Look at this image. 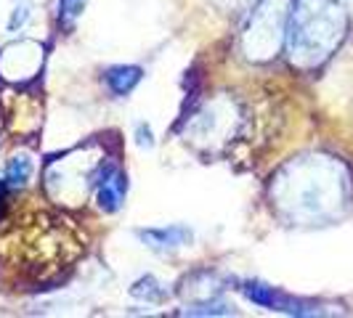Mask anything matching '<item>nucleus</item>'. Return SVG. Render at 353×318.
<instances>
[{
    "mask_svg": "<svg viewBox=\"0 0 353 318\" xmlns=\"http://www.w3.org/2000/svg\"><path fill=\"white\" fill-rule=\"evenodd\" d=\"M290 0H263L242 35V51L250 61H268L274 59L282 43L287 40V21H290Z\"/></svg>",
    "mask_w": 353,
    "mask_h": 318,
    "instance_id": "obj_3",
    "label": "nucleus"
},
{
    "mask_svg": "<svg viewBox=\"0 0 353 318\" xmlns=\"http://www.w3.org/2000/svg\"><path fill=\"white\" fill-rule=\"evenodd\" d=\"M130 295H133L136 300H146V302L165 300V289H162V284H159L154 276H141L139 282L130 286Z\"/></svg>",
    "mask_w": 353,
    "mask_h": 318,
    "instance_id": "obj_9",
    "label": "nucleus"
},
{
    "mask_svg": "<svg viewBox=\"0 0 353 318\" xmlns=\"http://www.w3.org/2000/svg\"><path fill=\"white\" fill-rule=\"evenodd\" d=\"M136 143H139V149H154V130L146 123L136 125Z\"/></svg>",
    "mask_w": 353,
    "mask_h": 318,
    "instance_id": "obj_12",
    "label": "nucleus"
},
{
    "mask_svg": "<svg viewBox=\"0 0 353 318\" xmlns=\"http://www.w3.org/2000/svg\"><path fill=\"white\" fill-rule=\"evenodd\" d=\"M271 196L298 226H327L348 210L353 178L348 167L327 154H308L290 162L276 176Z\"/></svg>",
    "mask_w": 353,
    "mask_h": 318,
    "instance_id": "obj_1",
    "label": "nucleus"
},
{
    "mask_svg": "<svg viewBox=\"0 0 353 318\" xmlns=\"http://www.w3.org/2000/svg\"><path fill=\"white\" fill-rule=\"evenodd\" d=\"M30 19H32V3H30V0L17 3V6L11 8V17H8V32L24 30V27L30 24Z\"/></svg>",
    "mask_w": 353,
    "mask_h": 318,
    "instance_id": "obj_10",
    "label": "nucleus"
},
{
    "mask_svg": "<svg viewBox=\"0 0 353 318\" xmlns=\"http://www.w3.org/2000/svg\"><path fill=\"white\" fill-rule=\"evenodd\" d=\"M85 11V0H59V21L64 27H72Z\"/></svg>",
    "mask_w": 353,
    "mask_h": 318,
    "instance_id": "obj_11",
    "label": "nucleus"
},
{
    "mask_svg": "<svg viewBox=\"0 0 353 318\" xmlns=\"http://www.w3.org/2000/svg\"><path fill=\"white\" fill-rule=\"evenodd\" d=\"M226 6H231V8H239V6H245V3H250V0H223Z\"/></svg>",
    "mask_w": 353,
    "mask_h": 318,
    "instance_id": "obj_14",
    "label": "nucleus"
},
{
    "mask_svg": "<svg viewBox=\"0 0 353 318\" xmlns=\"http://www.w3.org/2000/svg\"><path fill=\"white\" fill-rule=\"evenodd\" d=\"M348 35L343 0H292L287 21V53L301 70H316Z\"/></svg>",
    "mask_w": 353,
    "mask_h": 318,
    "instance_id": "obj_2",
    "label": "nucleus"
},
{
    "mask_svg": "<svg viewBox=\"0 0 353 318\" xmlns=\"http://www.w3.org/2000/svg\"><path fill=\"white\" fill-rule=\"evenodd\" d=\"M40 64H43V48L32 40L11 43L0 53V72L11 83H24V80L35 77Z\"/></svg>",
    "mask_w": 353,
    "mask_h": 318,
    "instance_id": "obj_4",
    "label": "nucleus"
},
{
    "mask_svg": "<svg viewBox=\"0 0 353 318\" xmlns=\"http://www.w3.org/2000/svg\"><path fill=\"white\" fill-rule=\"evenodd\" d=\"M32 178H35V159L30 154H14L3 167V180L8 183L11 191H21Z\"/></svg>",
    "mask_w": 353,
    "mask_h": 318,
    "instance_id": "obj_8",
    "label": "nucleus"
},
{
    "mask_svg": "<svg viewBox=\"0 0 353 318\" xmlns=\"http://www.w3.org/2000/svg\"><path fill=\"white\" fill-rule=\"evenodd\" d=\"M8 194H11V189H8V183L0 178V220H3V215H6V207H8Z\"/></svg>",
    "mask_w": 353,
    "mask_h": 318,
    "instance_id": "obj_13",
    "label": "nucleus"
},
{
    "mask_svg": "<svg viewBox=\"0 0 353 318\" xmlns=\"http://www.w3.org/2000/svg\"><path fill=\"white\" fill-rule=\"evenodd\" d=\"M96 207L106 215H114L125 207V196H128V173L106 165L101 167V173L96 178Z\"/></svg>",
    "mask_w": 353,
    "mask_h": 318,
    "instance_id": "obj_5",
    "label": "nucleus"
},
{
    "mask_svg": "<svg viewBox=\"0 0 353 318\" xmlns=\"http://www.w3.org/2000/svg\"><path fill=\"white\" fill-rule=\"evenodd\" d=\"M136 236L143 242V247L154 249V252H176L181 247H189L194 242V231L183 223H173V226H162V229H139Z\"/></svg>",
    "mask_w": 353,
    "mask_h": 318,
    "instance_id": "obj_6",
    "label": "nucleus"
},
{
    "mask_svg": "<svg viewBox=\"0 0 353 318\" xmlns=\"http://www.w3.org/2000/svg\"><path fill=\"white\" fill-rule=\"evenodd\" d=\"M143 70L139 64H114L104 70V85L114 98H125L141 85Z\"/></svg>",
    "mask_w": 353,
    "mask_h": 318,
    "instance_id": "obj_7",
    "label": "nucleus"
}]
</instances>
